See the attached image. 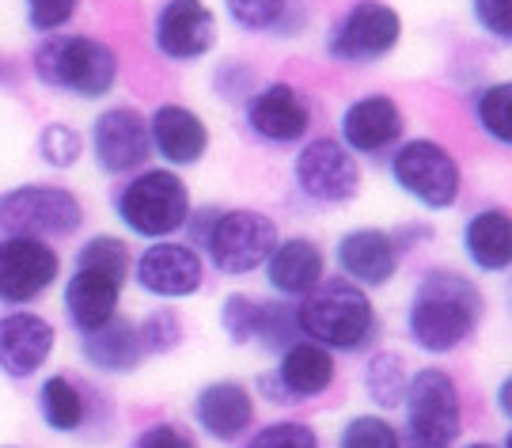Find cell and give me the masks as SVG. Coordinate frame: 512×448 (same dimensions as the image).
I'll return each mask as SVG.
<instances>
[{
  "label": "cell",
  "instance_id": "obj_1",
  "mask_svg": "<svg viewBox=\"0 0 512 448\" xmlns=\"http://www.w3.org/2000/svg\"><path fill=\"white\" fill-rule=\"evenodd\" d=\"M482 319V293L459 270H429L414 289L406 331L425 354H452L475 335Z\"/></svg>",
  "mask_w": 512,
  "mask_h": 448
},
{
  "label": "cell",
  "instance_id": "obj_2",
  "mask_svg": "<svg viewBox=\"0 0 512 448\" xmlns=\"http://www.w3.org/2000/svg\"><path fill=\"white\" fill-rule=\"evenodd\" d=\"M35 76L76 99H103L118 84V54L92 35H46L31 54Z\"/></svg>",
  "mask_w": 512,
  "mask_h": 448
},
{
  "label": "cell",
  "instance_id": "obj_3",
  "mask_svg": "<svg viewBox=\"0 0 512 448\" xmlns=\"http://www.w3.org/2000/svg\"><path fill=\"white\" fill-rule=\"evenodd\" d=\"M296 331L323 350H361L376 335V308L361 285L346 278L319 281L296 308Z\"/></svg>",
  "mask_w": 512,
  "mask_h": 448
},
{
  "label": "cell",
  "instance_id": "obj_4",
  "mask_svg": "<svg viewBox=\"0 0 512 448\" xmlns=\"http://www.w3.org/2000/svg\"><path fill=\"white\" fill-rule=\"evenodd\" d=\"M114 213L129 232H137L145 240H164L190 221V190L179 179V171H137L126 183V190L114 198Z\"/></svg>",
  "mask_w": 512,
  "mask_h": 448
},
{
  "label": "cell",
  "instance_id": "obj_5",
  "mask_svg": "<svg viewBox=\"0 0 512 448\" xmlns=\"http://www.w3.org/2000/svg\"><path fill=\"white\" fill-rule=\"evenodd\" d=\"M84 224V206L69 187L57 183H23L0 194V232L46 240L73 236Z\"/></svg>",
  "mask_w": 512,
  "mask_h": 448
},
{
  "label": "cell",
  "instance_id": "obj_6",
  "mask_svg": "<svg viewBox=\"0 0 512 448\" xmlns=\"http://www.w3.org/2000/svg\"><path fill=\"white\" fill-rule=\"evenodd\" d=\"M406 437L410 448H448L463 426L456 380L444 369H421L406 380Z\"/></svg>",
  "mask_w": 512,
  "mask_h": 448
},
{
  "label": "cell",
  "instance_id": "obj_7",
  "mask_svg": "<svg viewBox=\"0 0 512 448\" xmlns=\"http://www.w3.org/2000/svg\"><path fill=\"white\" fill-rule=\"evenodd\" d=\"M403 38V16L384 0H357L327 31V57L342 65L384 61Z\"/></svg>",
  "mask_w": 512,
  "mask_h": 448
},
{
  "label": "cell",
  "instance_id": "obj_8",
  "mask_svg": "<svg viewBox=\"0 0 512 448\" xmlns=\"http://www.w3.org/2000/svg\"><path fill=\"white\" fill-rule=\"evenodd\" d=\"M391 179L425 209L456 206L459 187H463L459 160L429 137L399 141V149L391 156Z\"/></svg>",
  "mask_w": 512,
  "mask_h": 448
},
{
  "label": "cell",
  "instance_id": "obj_9",
  "mask_svg": "<svg viewBox=\"0 0 512 448\" xmlns=\"http://www.w3.org/2000/svg\"><path fill=\"white\" fill-rule=\"evenodd\" d=\"M205 247L220 274H251L277 247V224L255 209H224L213 217Z\"/></svg>",
  "mask_w": 512,
  "mask_h": 448
},
{
  "label": "cell",
  "instance_id": "obj_10",
  "mask_svg": "<svg viewBox=\"0 0 512 448\" xmlns=\"http://www.w3.org/2000/svg\"><path fill=\"white\" fill-rule=\"evenodd\" d=\"M296 187L319 206H346L361 190V168L357 156L338 141V137H311L304 149L296 152L293 164Z\"/></svg>",
  "mask_w": 512,
  "mask_h": 448
},
{
  "label": "cell",
  "instance_id": "obj_11",
  "mask_svg": "<svg viewBox=\"0 0 512 448\" xmlns=\"http://www.w3.org/2000/svg\"><path fill=\"white\" fill-rule=\"evenodd\" d=\"M88 141H92L95 164H99V171H107V175L145 171L148 156H152L148 118L137 107H107V111H99Z\"/></svg>",
  "mask_w": 512,
  "mask_h": 448
},
{
  "label": "cell",
  "instance_id": "obj_12",
  "mask_svg": "<svg viewBox=\"0 0 512 448\" xmlns=\"http://www.w3.org/2000/svg\"><path fill=\"white\" fill-rule=\"evenodd\" d=\"M152 46L167 61H202L217 46V16L205 0H164L152 23Z\"/></svg>",
  "mask_w": 512,
  "mask_h": 448
},
{
  "label": "cell",
  "instance_id": "obj_13",
  "mask_svg": "<svg viewBox=\"0 0 512 448\" xmlns=\"http://www.w3.org/2000/svg\"><path fill=\"white\" fill-rule=\"evenodd\" d=\"M243 118H247V130L266 145H300L311 130V103L293 84L274 80V84H262L243 103Z\"/></svg>",
  "mask_w": 512,
  "mask_h": 448
},
{
  "label": "cell",
  "instance_id": "obj_14",
  "mask_svg": "<svg viewBox=\"0 0 512 448\" xmlns=\"http://www.w3.org/2000/svg\"><path fill=\"white\" fill-rule=\"evenodd\" d=\"M57 270H61V259L46 240H27V236L0 240V300L4 304L38 300L57 281Z\"/></svg>",
  "mask_w": 512,
  "mask_h": 448
},
{
  "label": "cell",
  "instance_id": "obj_15",
  "mask_svg": "<svg viewBox=\"0 0 512 448\" xmlns=\"http://www.w3.org/2000/svg\"><path fill=\"white\" fill-rule=\"evenodd\" d=\"M403 111L391 95H361L342 111V145L353 156H384L387 149H399L403 141Z\"/></svg>",
  "mask_w": 512,
  "mask_h": 448
},
{
  "label": "cell",
  "instance_id": "obj_16",
  "mask_svg": "<svg viewBox=\"0 0 512 448\" xmlns=\"http://www.w3.org/2000/svg\"><path fill=\"white\" fill-rule=\"evenodd\" d=\"M133 270H137V285L160 300L194 297L202 289V278H205V266L198 259V251L186 247V243H171V240L152 243L145 255L137 259Z\"/></svg>",
  "mask_w": 512,
  "mask_h": 448
},
{
  "label": "cell",
  "instance_id": "obj_17",
  "mask_svg": "<svg viewBox=\"0 0 512 448\" xmlns=\"http://www.w3.org/2000/svg\"><path fill=\"white\" fill-rule=\"evenodd\" d=\"M338 266L353 285H387L399 274L403 240L384 228H353L338 240Z\"/></svg>",
  "mask_w": 512,
  "mask_h": 448
},
{
  "label": "cell",
  "instance_id": "obj_18",
  "mask_svg": "<svg viewBox=\"0 0 512 448\" xmlns=\"http://www.w3.org/2000/svg\"><path fill=\"white\" fill-rule=\"evenodd\" d=\"M148 141H152V152H160L171 168H190L209 152L205 122L198 118V111H190L183 103H164L152 111Z\"/></svg>",
  "mask_w": 512,
  "mask_h": 448
},
{
  "label": "cell",
  "instance_id": "obj_19",
  "mask_svg": "<svg viewBox=\"0 0 512 448\" xmlns=\"http://www.w3.org/2000/svg\"><path fill=\"white\" fill-rule=\"evenodd\" d=\"M334 384V357L330 350L315 346V342H300L281 350V365L277 376L262 380L266 395L274 392V399H315Z\"/></svg>",
  "mask_w": 512,
  "mask_h": 448
},
{
  "label": "cell",
  "instance_id": "obj_20",
  "mask_svg": "<svg viewBox=\"0 0 512 448\" xmlns=\"http://www.w3.org/2000/svg\"><path fill=\"white\" fill-rule=\"evenodd\" d=\"M54 350V323L35 312L0 316V369L8 376H31Z\"/></svg>",
  "mask_w": 512,
  "mask_h": 448
},
{
  "label": "cell",
  "instance_id": "obj_21",
  "mask_svg": "<svg viewBox=\"0 0 512 448\" xmlns=\"http://www.w3.org/2000/svg\"><path fill=\"white\" fill-rule=\"evenodd\" d=\"M118 300H122V281L99 274V270H76L65 285V312L76 331H84V335L107 327L110 319L118 316Z\"/></svg>",
  "mask_w": 512,
  "mask_h": 448
},
{
  "label": "cell",
  "instance_id": "obj_22",
  "mask_svg": "<svg viewBox=\"0 0 512 448\" xmlns=\"http://www.w3.org/2000/svg\"><path fill=\"white\" fill-rule=\"evenodd\" d=\"M194 414H198V422H202V430L209 437L236 441L239 433L251 426V418H255V399L236 380H217V384H205L202 392H198Z\"/></svg>",
  "mask_w": 512,
  "mask_h": 448
},
{
  "label": "cell",
  "instance_id": "obj_23",
  "mask_svg": "<svg viewBox=\"0 0 512 448\" xmlns=\"http://www.w3.org/2000/svg\"><path fill=\"white\" fill-rule=\"evenodd\" d=\"M266 281L281 297H308L311 289L323 281V251H319V243L304 240V236L277 243L270 251V259H266Z\"/></svg>",
  "mask_w": 512,
  "mask_h": 448
},
{
  "label": "cell",
  "instance_id": "obj_24",
  "mask_svg": "<svg viewBox=\"0 0 512 448\" xmlns=\"http://www.w3.org/2000/svg\"><path fill=\"white\" fill-rule=\"evenodd\" d=\"M463 247L478 270L501 274L512 262V221L505 209H482L463 228Z\"/></svg>",
  "mask_w": 512,
  "mask_h": 448
},
{
  "label": "cell",
  "instance_id": "obj_25",
  "mask_svg": "<svg viewBox=\"0 0 512 448\" xmlns=\"http://www.w3.org/2000/svg\"><path fill=\"white\" fill-rule=\"evenodd\" d=\"M84 357L103 373H129L145 361V346H141V335L129 319L114 316L107 327L84 335Z\"/></svg>",
  "mask_w": 512,
  "mask_h": 448
},
{
  "label": "cell",
  "instance_id": "obj_26",
  "mask_svg": "<svg viewBox=\"0 0 512 448\" xmlns=\"http://www.w3.org/2000/svg\"><path fill=\"white\" fill-rule=\"evenodd\" d=\"M224 12L239 31L251 35H293L296 0H224Z\"/></svg>",
  "mask_w": 512,
  "mask_h": 448
},
{
  "label": "cell",
  "instance_id": "obj_27",
  "mask_svg": "<svg viewBox=\"0 0 512 448\" xmlns=\"http://www.w3.org/2000/svg\"><path fill=\"white\" fill-rule=\"evenodd\" d=\"M38 407L46 414V426L61 433H73L84 426V395L76 392L69 376H50L38 392Z\"/></svg>",
  "mask_w": 512,
  "mask_h": 448
},
{
  "label": "cell",
  "instance_id": "obj_28",
  "mask_svg": "<svg viewBox=\"0 0 512 448\" xmlns=\"http://www.w3.org/2000/svg\"><path fill=\"white\" fill-rule=\"evenodd\" d=\"M406 380H410V373H406L403 357L399 354H372L365 365V392L372 395V403L376 407H384V411H391V407H399L406 395Z\"/></svg>",
  "mask_w": 512,
  "mask_h": 448
},
{
  "label": "cell",
  "instance_id": "obj_29",
  "mask_svg": "<svg viewBox=\"0 0 512 448\" xmlns=\"http://www.w3.org/2000/svg\"><path fill=\"white\" fill-rule=\"evenodd\" d=\"M475 122L478 130L486 133L497 145H509V114H512V84L509 80H494L482 92H475Z\"/></svg>",
  "mask_w": 512,
  "mask_h": 448
},
{
  "label": "cell",
  "instance_id": "obj_30",
  "mask_svg": "<svg viewBox=\"0 0 512 448\" xmlns=\"http://www.w3.org/2000/svg\"><path fill=\"white\" fill-rule=\"evenodd\" d=\"M76 270H99V274L126 281L129 247L118 236H92V240L76 251Z\"/></svg>",
  "mask_w": 512,
  "mask_h": 448
},
{
  "label": "cell",
  "instance_id": "obj_31",
  "mask_svg": "<svg viewBox=\"0 0 512 448\" xmlns=\"http://www.w3.org/2000/svg\"><path fill=\"white\" fill-rule=\"evenodd\" d=\"M255 338L270 350H285L293 346L300 331H296V308L285 304V300H266L258 304V323H255Z\"/></svg>",
  "mask_w": 512,
  "mask_h": 448
},
{
  "label": "cell",
  "instance_id": "obj_32",
  "mask_svg": "<svg viewBox=\"0 0 512 448\" xmlns=\"http://www.w3.org/2000/svg\"><path fill=\"white\" fill-rule=\"evenodd\" d=\"M38 156L57 171L73 168L76 160L84 156V133L73 130L69 122H50L38 133Z\"/></svg>",
  "mask_w": 512,
  "mask_h": 448
},
{
  "label": "cell",
  "instance_id": "obj_33",
  "mask_svg": "<svg viewBox=\"0 0 512 448\" xmlns=\"http://www.w3.org/2000/svg\"><path fill=\"white\" fill-rule=\"evenodd\" d=\"M338 448H399V433L384 418L361 414V418H353L346 430H342Z\"/></svg>",
  "mask_w": 512,
  "mask_h": 448
},
{
  "label": "cell",
  "instance_id": "obj_34",
  "mask_svg": "<svg viewBox=\"0 0 512 448\" xmlns=\"http://www.w3.org/2000/svg\"><path fill=\"white\" fill-rule=\"evenodd\" d=\"M80 8V0H23V12H27V27L38 35H57L61 27H69Z\"/></svg>",
  "mask_w": 512,
  "mask_h": 448
},
{
  "label": "cell",
  "instance_id": "obj_35",
  "mask_svg": "<svg viewBox=\"0 0 512 448\" xmlns=\"http://www.w3.org/2000/svg\"><path fill=\"white\" fill-rule=\"evenodd\" d=\"M137 335H141L145 354H167V350H175L183 342V327H179L175 312L160 308V312H148V319L137 327Z\"/></svg>",
  "mask_w": 512,
  "mask_h": 448
},
{
  "label": "cell",
  "instance_id": "obj_36",
  "mask_svg": "<svg viewBox=\"0 0 512 448\" xmlns=\"http://www.w3.org/2000/svg\"><path fill=\"white\" fill-rule=\"evenodd\" d=\"M255 323H258V300L243 297V293H232V297L224 300V308H220V327H224V335L232 338L236 346L255 338Z\"/></svg>",
  "mask_w": 512,
  "mask_h": 448
},
{
  "label": "cell",
  "instance_id": "obj_37",
  "mask_svg": "<svg viewBox=\"0 0 512 448\" xmlns=\"http://www.w3.org/2000/svg\"><path fill=\"white\" fill-rule=\"evenodd\" d=\"M255 80H258V73L247 61H224V65H217V73H213V88H217L228 103H247V99L258 92Z\"/></svg>",
  "mask_w": 512,
  "mask_h": 448
},
{
  "label": "cell",
  "instance_id": "obj_38",
  "mask_svg": "<svg viewBox=\"0 0 512 448\" xmlns=\"http://www.w3.org/2000/svg\"><path fill=\"white\" fill-rule=\"evenodd\" d=\"M247 448H319V437L304 422H274L258 433Z\"/></svg>",
  "mask_w": 512,
  "mask_h": 448
},
{
  "label": "cell",
  "instance_id": "obj_39",
  "mask_svg": "<svg viewBox=\"0 0 512 448\" xmlns=\"http://www.w3.org/2000/svg\"><path fill=\"white\" fill-rule=\"evenodd\" d=\"M471 12H475V23L494 35L497 42H509L512 38V12L509 0H471Z\"/></svg>",
  "mask_w": 512,
  "mask_h": 448
},
{
  "label": "cell",
  "instance_id": "obj_40",
  "mask_svg": "<svg viewBox=\"0 0 512 448\" xmlns=\"http://www.w3.org/2000/svg\"><path fill=\"white\" fill-rule=\"evenodd\" d=\"M133 448H194V437L183 426H175V422H160V426L141 433L133 441Z\"/></svg>",
  "mask_w": 512,
  "mask_h": 448
},
{
  "label": "cell",
  "instance_id": "obj_41",
  "mask_svg": "<svg viewBox=\"0 0 512 448\" xmlns=\"http://www.w3.org/2000/svg\"><path fill=\"white\" fill-rule=\"evenodd\" d=\"M0 73H4V76H12V65H8V61H0Z\"/></svg>",
  "mask_w": 512,
  "mask_h": 448
},
{
  "label": "cell",
  "instance_id": "obj_42",
  "mask_svg": "<svg viewBox=\"0 0 512 448\" xmlns=\"http://www.w3.org/2000/svg\"><path fill=\"white\" fill-rule=\"evenodd\" d=\"M467 448H494V445H467Z\"/></svg>",
  "mask_w": 512,
  "mask_h": 448
}]
</instances>
